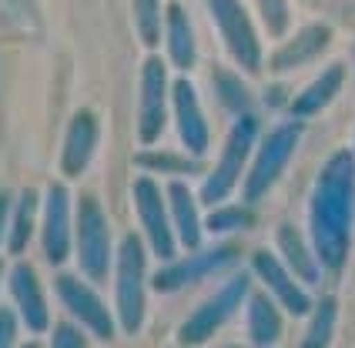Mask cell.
I'll list each match as a JSON object with an SVG mask.
<instances>
[{"label": "cell", "mask_w": 355, "mask_h": 348, "mask_svg": "<svg viewBox=\"0 0 355 348\" xmlns=\"http://www.w3.org/2000/svg\"><path fill=\"white\" fill-rule=\"evenodd\" d=\"M355 151H336L322 164L309 194V234L322 268L338 271L352 248Z\"/></svg>", "instance_id": "6da1fadb"}, {"label": "cell", "mask_w": 355, "mask_h": 348, "mask_svg": "<svg viewBox=\"0 0 355 348\" xmlns=\"http://www.w3.org/2000/svg\"><path fill=\"white\" fill-rule=\"evenodd\" d=\"M144 295H148V254L138 234H124L114 254V305L124 335H138L144 325Z\"/></svg>", "instance_id": "7a4b0ae2"}, {"label": "cell", "mask_w": 355, "mask_h": 348, "mask_svg": "<svg viewBox=\"0 0 355 348\" xmlns=\"http://www.w3.org/2000/svg\"><path fill=\"white\" fill-rule=\"evenodd\" d=\"M255 141H258V117L252 111H245L228 128V137H225V148L218 155V164L205 177V184H201V205H211L215 208V205L228 201V194L235 191L241 174H245V161L252 155Z\"/></svg>", "instance_id": "3957f363"}, {"label": "cell", "mask_w": 355, "mask_h": 348, "mask_svg": "<svg viewBox=\"0 0 355 348\" xmlns=\"http://www.w3.org/2000/svg\"><path fill=\"white\" fill-rule=\"evenodd\" d=\"M298 141H302V121L298 117L278 124V128H272L268 134L261 137L255 161H252V168L245 174V184H241V201L245 205H255V201H261L265 194L272 191V184L282 177V171L288 168V161L295 155Z\"/></svg>", "instance_id": "277c9868"}, {"label": "cell", "mask_w": 355, "mask_h": 348, "mask_svg": "<svg viewBox=\"0 0 355 348\" xmlns=\"http://www.w3.org/2000/svg\"><path fill=\"white\" fill-rule=\"evenodd\" d=\"M74 245H78V265L87 281H104L111 271V232L107 218L94 194H80L74 211Z\"/></svg>", "instance_id": "5b68a950"}, {"label": "cell", "mask_w": 355, "mask_h": 348, "mask_svg": "<svg viewBox=\"0 0 355 348\" xmlns=\"http://www.w3.org/2000/svg\"><path fill=\"white\" fill-rule=\"evenodd\" d=\"M248 291H252V278H248V275H232L211 298H205V302L184 318V325L178 329V342H181V345H201V342H208V338L241 308V302L248 298Z\"/></svg>", "instance_id": "8992f818"}, {"label": "cell", "mask_w": 355, "mask_h": 348, "mask_svg": "<svg viewBox=\"0 0 355 348\" xmlns=\"http://www.w3.org/2000/svg\"><path fill=\"white\" fill-rule=\"evenodd\" d=\"M131 194H135V211H138L141 232L148 238V248L158 254L161 261H175L178 254V234L175 225H171V208H168V194L158 188L155 177H138L131 184Z\"/></svg>", "instance_id": "52a82bcc"}, {"label": "cell", "mask_w": 355, "mask_h": 348, "mask_svg": "<svg viewBox=\"0 0 355 348\" xmlns=\"http://www.w3.org/2000/svg\"><path fill=\"white\" fill-rule=\"evenodd\" d=\"M208 14L215 20L218 34L225 40L228 54L235 58V64L241 71L255 74L261 67V44H258L255 24L248 17V10L241 7V0H205Z\"/></svg>", "instance_id": "ba28073f"}, {"label": "cell", "mask_w": 355, "mask_h": 348, "mask_svg": "<svg viewBox=\"0 0 355 348\" xmlns=\"http://www.w3.org/2000/svg\"><path fill=\"white\" fill-rule=\"evenodd\" d=\"M54 295H58V302L64 305V311H67L74 322H80L94 338L111 342V338L118 335L114 315H111L107 305L101 302L98 291L91 288L87 281H80L78 275H67V271L54 275Z\"/></svg>", "instance_id": "9c48e42d"}, {"label": "cell", "mask_w": 355, "mask_h": 348, "mask_svg": "<svg viewBox=\"0 0 355 348\" xmlns=\"http://www.w3.org/2000/svg\"><path fill=\"white\" fill-rule=\"evenodd\" d=\"M168 104H171V84H168V67L161 58H148L141 64L138 84V141L148 148L155 144L168 121Z\"/></svg>", "instance_id": "30bf717a"}, {"label": "cell", "mask_w": 355, "mask_h": 348, "mask_svg": "<svg viewBox=\"0 0 355 348\" xmlns=\"http://www.w3.org/2000/svg\"><path fill=\"white\" fill-rule=\"evenodd\" d=\"M74 241V211H71V191L64 181H51L44 191V218H40V245L51 265H64Z\"/></svg>", "instance_id": "8fae6325"}, {"label": "cell", "mask_w": 355, "mask_h": 348, "mask_svg": "<svg viewBox=\"0 0 355 348\" xmlns=\"http://www.w3.org/2000/svg\"><path fill=\"white\" fill-rule=\"evenodd\" d=\"M235 261H238L235 245H218V248H208V252L195 248L188 258L168 261V265L155 275V291H161V295L181 291V288H188V285H198V281L211 278V275H218V271L232 268Z\"/></svg>", "instance_id": "7c38bea8"}, {"label": "cell", "mask_w": 355, "mask_h": 348, "mask_svg": "<svg viewBox=\"0 0 355 348\" xmlns=\"http://www.w3.org/2000/svg\"><path fill=\"white\" fill-rule=\"evenodd\" d=\"M252 271H255L258 281L265 285V291H268L288 315H312V298H309V291L298 285L292 268H288L282 258H275L272 252L261 248V252L252 254Z\"/></svg>", "instance_id": "4fadbf2b"}, {"label": "cell", "mask_w": 355, "mask_h": 348, "mask_svg": "<svg viewBox=\"0 0 355 348\" xmlns=\"http://www.w3.org/2000/svg\"><path fill=\"white\" fill-rule=\"evenodd\" d=\"M7 291H10V302L24 318V329L44 335L51 329V308H47V298L40 288V278L34 265L27 261H14V268L7 271Z\"/></svg>", "instance_id": "5bb4252c"}, {"label": "cell", "mask_w": 355, "mask_h": 348, "mask_svg": "<svg viewBox=\"0 0 355 348\" xmlns=\"http://www.w3.org/2000/svg\"><path fill=\"white\" fill-rule=\"evenodd\" d=\"M171 107H175V128L184 151L201 157L208 151V144H211V131H208V121H205L195 84L188 78H178L171 84Z\"/></svg>", "instance_id": "9a60e30c"}, {"label": "cell", "mask_w": 355, "mask_h": 348, "mask_svg": "<svg viewBox=\"0 0 355 348\" xmlns=\"http://www.w3.org/2000/svg\"><path fill=\"white\" fill-rule=\"evenodd\" d=\"M101 141V124L94 111H78L67 124V134H64V148H60V174L71 181L80 177L87 171V164L94 161Z\"/></svg>", "instance_id": "2e32d148"}, {"label": "cell", "mask_w": 355, "mask_h": 348, "mask_svg": "<svg viewBox=\"0 0 355 348\" xmlns=\"http://www.w3.org/2000/svg\"><path fill=\"white\" fill-rule=\"evenodd\" d=\"M164 194H168V208H171V225H175L178 241H181L188 252L201 248V232H205V228H201L195 191H191L184 181H171Z\"/></svg>", "instance_id": "e0dca14e"}, {"label": "cell", "mask_w": 355, "mask_h": 348, "mask_svg": "<svg viewBox=\"0 0 355 348\" xmlns=\"http://www.w3.org/2000/svg\"><path fill=\"white\" fill-rule=\"evenodd\" d=\"M329 40H332V31L325 24H309L272 54V67L275 71H295L302 64H309L312 58H318L329 47Z\"/></svg>", "instance_id": "ac0fdd59"}, {"label": "cell", "mask_w": 355, "mask_h": 348, "mask_svg": "<svg viewBox=\"0 0 355 348\" xmlns=\"http://www.w3.org/2000/svg\"><path fill=\"white\" fill-rule=\"evenodd\" d=\"M164 47H168V60L175 64V71L195 67V31H191V20H188L181 3H168V10H164Z\"/></svg>", "instance_id": "d6986e66"}, {"label": "cell", "mask_w": 355, "mask_h": 348, "mask_svg": "<svg viewBox=\"0 0 355 348\" xmlns=\"http://www.w3.org/2000/svg\"><path fill=\"white\" fill-rule=\"evenodd\" d=\"M275 245H278L282 261L292 268V275H295L298 281L318 285V278H322V261H318L315 252H309V245H305V238L298 234L295 225H278Z\"/></svg>", "instance_id": "ffe728a7"}, {"label": "cell", "mask_w": 355, "mask_h": 348, "mask_svg": "<svg viewBox=\"0 0 355 348\" xmlns=\"http://www.w3.org/2000/svg\"><path fill=\"white\" fill-rule=\"evenodd\" d=\"M248 342L258 348L275 345L282 338V315L278 302L268 291H248Z\"/></svg>", "instance_id": "44dd1931"}, {"label": "cell", "mask_w": 355, "mask_h": 348, "mask_svg": "<svg viewBox=\"0 0 355 348\" xmlns=\"http://www.w3.org/2000/svg\"><path fill=\"white\" fill-rule=\"evenodd\" d=\"M342 84H345V67H342V64H329V67L292 101V117L302 121V117L318 114L322 107H329V104L336 101V94L342 91Z\"/></svg>", "instance_id": "7402d4cb"}, {"label": "cell", "mask_w": 355, "mask_h": 348, "mask_svg": "<svg viewBox=\"0 0 355 348\" xmlns=\"http://www.w3.org/2000/svg\"><path fill=\"white\" fill-rule=\"evenodd\" d=\"M37 198L40 194L34 188H24V191L14 198V211H10V228H7V252L10 254H24L31 234H34V218H37Z\"/></svg>", "instance_id": "603a6c76"}, {"label": "cell", "mask_w": 355, "mask_h": 348, "mask_svg": "<svg viewBox=\"0 0 355 348\" xmlns=\"http://www.w3.org/2000/svg\"><path fill=\"white\" fill-rule=\"evenodd\" d=\"M336 318H338L336 298H322L318 305H312V318H309V329H305L302 345L305 348L329 345V342H332V335H336Z\"/></svg>", "instance_id": "cb8c5ba5"}, {"label": "cell", "mask_w": 355, "mask_h": 348, "mask_svg": "<svg viewBox=\"0 0 355 348\" xmlns=\"http://www.w3.org/2000/svg\"><path fill=\"white\" fill-rule=\"evenodd\" d=\"M255 225V211L252 205H215V211L208 214L205 228L211 234H228V232H245Z\"/></svg>", "instance_id": "d4e9b609"}, {"label": "cell", "mask_w": 355, "mask_h": 348, "mask_svg": "<svg viewBox=\"0 0 355 348\" xmlns=\"http://www.w3.org/2000/svg\"><path fill=\"white\" fill-rule=\"evenodd\" d=\"M135 7V27L144 47H155L161 40V27H164V14H161V0H131Z\"/></svg>", "instance_id": "484cf974"}, {"label": "cell", "mask_w": 355, "mask_h": 348, "mask_svg": "<svg viewBox=\"0 0 355 348\" xmlns=\"http://www.w3.org/2000/svg\"><path fill=\"white\" fill-rule=\"evenodd\" d=\"M215 87H218V97H221V104L232 111V114H245V111H252V94H248V87L235 78V74H228V71H218L215 74Z\"/></svg>", "instance_id": "4316f807"}, {"label": "cell", "mask_w": 355, "mask_h": 348, "mask_svg": "<svg viewBox=\"0 0 355 348\" xmlns=\"http://www.w3.org/2000/svg\"><path fill=\"white\" fill-rule=\"evenodd\" d=\"M135 164L138 168H148V171H164V174H195L198 171V157L188 155H155V151H148V155H138L135 157Z\"/></svg>", "instance_id": "83f0119b"}, {"label": "cell", "mask_w": 355, "mask_h": 348, "mask_svg": "<svg viewBox=\"0 0 355 348\" xmlns=\"http://www.w3.org/2000/svg\"><path fill=\"white\" fill-rule=\"evenodd\" d=\"M258 14L272 37H285L288 31V0H258Z\"/></svg>", "instance_id": "f1b7e54d"}, {"label": "cell", "mask_w": 355, "mask_h": 348, "mask_svg": "<svg viewBox=\"0 0 355 348\" xmlns=\"http://www.w3.org/2000/svg\"><path fill=\"white\" fill-rule=\"evenodd\" d=\"M20 325H24V318H20V311L10 305H3L0 308V348H10L17 345V335H20Z\"/></svg>", "instance_id": "f546056e"}, {"label": "cell", "mask_w": 355, "mask_h": 348, "mask_svg": "<svg viewBox=\"0 0 355 348\" xmlns=\"http://www.w3.org/2000/svg\"><path fill=\"white\" fill-rule=\"evenodd\" d=\"M51 345H58V348H84V345H87V338L80 335L78 325H67V322H60V325H54Z\"/></svg>", "instance_id": "4dcf8cb0"}, {"label": "cell", "mask_w": 355, "mask_h": 348, "mask_svg": "<svg viewBox=\"0 0 355 348\" xmlns=\"http://www.w3.org/2000/svg\"><path fill=\"white\" fill-rule=\"evenodd\" d=\"M10 211H14V198L0 191V245L7 238V228H10Z\"/></svg>", "instance_id": "1f68e13d"}, {"label": "cell", "mask_w": 355, "mask_h": 348, "mask_svg": "<svg viewBox=\"0 0 355 348\" xmlns=\"http://www.w3.org/2000/svg\"><path fill=\"white\" fill-rule=\"evenodd\" d=\"M0 281H3V261H0Z\"/></svg>", "instance_id": "d6a6232c"}]
</instances>
